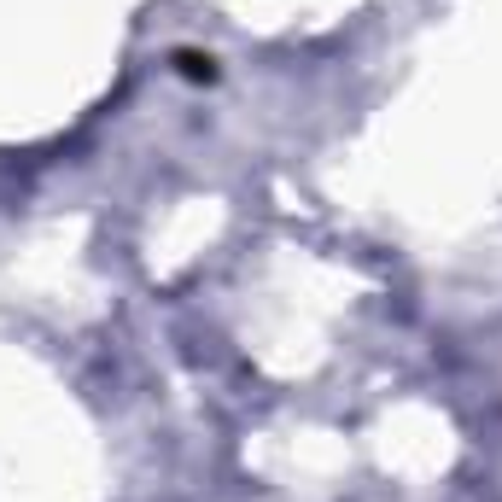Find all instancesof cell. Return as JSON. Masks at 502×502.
<instances>
[{
  "label": "cell",
  "mask_w": 502,
  "mask_h": 502,
  "mask_svg": "<svg viewBox=\"0 0 502 502\" xmlns=\"http://www.w3.org/2000/svg\"><path fill=\"white\" fill-rule=\"evenodd\" d=\"M176 65H182L187 82H210V76H216V59L210 53H176Z\"/></svg>",
  "instance_id": "obj_1"
}]
</instances>
